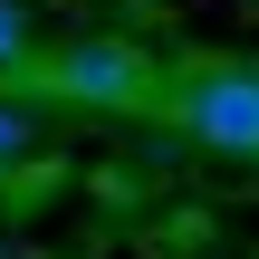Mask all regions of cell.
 Returning a JSON list of instances; mask_svg holds the SVG:
<instances>
[{"label":"cell","mask_w":259,"mask_h":259,"mask_svg":"<svg viewBox=\"0 0 259 259\" xmlns=\"http://www.w3.org/2000/svg\"><path fill=\"white\" fill-rule=\"evenodd\" d=\"M19 87H38V96H58V106H96V115H135V106H154V96H163L154 58H144L135 38H106V29L58 38L48 58H29V77H19Z\"/></svg>","instance_id":"obj_1"},{"label":"cell","mask_w":259,"mask_h":259,"mask_svg":"<svg viewBox=\"0 0 259 259\" xmlns=\"http://www.w3.org/2000/svg\"><path fill=\"white\" fill-rule=\"evenodd\" d=\"M173 125L211 154H259V67H192L173 87Z\"/></svg>","instance_id":"obj_2"},{"label":"cell","mask_w":259,"mask_h":259,"mask_svg":"<svg viewBox=\"0 0 259 259\" xmlns=\"http://www.w3.org/2000/svg\"><path fill=\"white\" fill-rule=\"evenodd\" d=\"M29 58H38V29H29V10H19V0H0V87H19V77H29Z\"/></svg>","instance_id":"obj_3"},{"label":"cell","mask_w":259,"mask_h":259,"mask_svg":"<svg viewBox=\"0 0 259 259\" xmlns=\"http://www.w3.org/2000/svg\"><path fill=\"white\" fill-rule=\"evenodd\" d=\"M19 154H29V115H19V106H0V163H19Z\"/></svg>","instance_id":"obj_4"}]
</instances>
